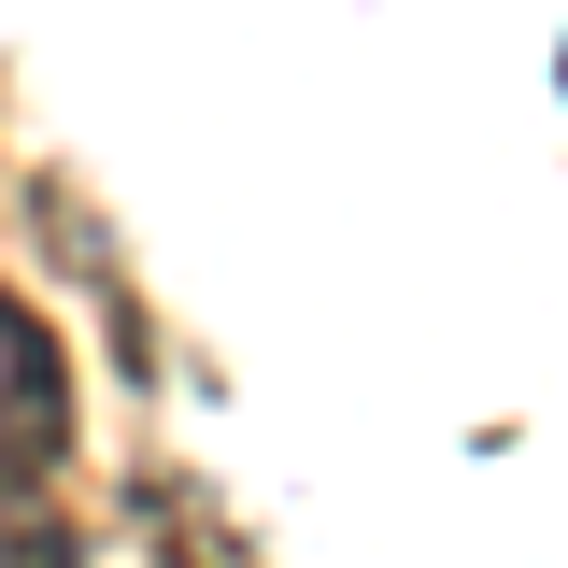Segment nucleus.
Masks as SVG:
<instances>
[{
	"mask_svg": "<svg viewBox=\"0 0 568 568\" xmlns=\"http://www.w3.org/2000/svg\"><path fill=\"white\" fill-rule=\"evenodd\" d=\"M0 568H71V526L43 511L29 469H0Z\"/></svg>",
	"mask_w": 568,
	"mask_h": 568,
	"instance_id": "f257e3e1",
	"label": "nucleus"
}]
</instances>
